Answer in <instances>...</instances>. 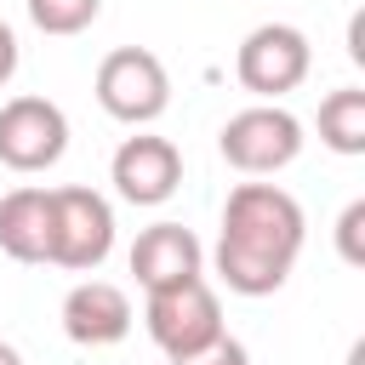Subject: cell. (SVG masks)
<instances>
[{
    "instance_id": "12",
    "label": "cell",
    "mask_w": 365,
    "mask_h": 365,
    "mask_svg": "<svg viewBox=\"0 0 365 365\" xmlns=\"http://www.w3.org/2000/svg\"><path fill=\"white\" fill-rule=\"evenodd\" d=\"M319 143L342 160L365 154V91L359 86H336L319 103Z\"/></svg>"
},
{
    "instance_id": "1",
    "label": "cell",
    "mask_w": 365,
    "mask_h": 365,
    "mask_svg": "<svg viewBox=\"0 0 365 365\" xmlns=\"http://www.w3.org/2000/svg\"><path fill=\"white\" fill-rule=\"evenodd\" d=\"M308 240L302 205L279 182H240L222 205V234H217V279L234 297H274Z\"/></svg>"
},
{
    "instance_id": "10",
    "label": "cell",
    "mask_w": 365,
    "mask_h": 365,
    "mask_svg": "<svg viewBox=\"0 0 365 365\" xmlns=\"http://www.w3.org/2000/svg\"><path fill=\"white\" fill-rule=\"evenodd\" d=\"M131 274H137L143 291L194 279V274H205V245H200L194 228H182V222H154V228H143L137 245H131Z\"/></svg>"
},
{
    "instance_id": "9",
    "label": "cell",
    "mask_w": 365,
    "mask_h": 365,
    "mask_svg": "<svg viewBox=\"0 0 365 365\" xmlns=\"http://www.w3.org/2000/svg\"><path fill=\"white\" fill-rule=\"evenodd\" d=\"M131 297L108 279H80L68 297H63V336L80 342V348H114L125 342L131 331Z\"/></svg>"
},
{
    "instance_id": "5",
    "label": "cell",
    "mask_w": 365,
    "mask_h": 365,
    "mask_svg": "<svg viewBox=\"0 0 365 365\" xmlns=\"http://www.w3.org/2000/svg\"><path fill=\"white\" fill-rule=\"evenodd\" d=\"M308 68H314V46L291 23H262L234 51V74L257 103H279L285 91H297L308 80Z\"/></svg>"
},
{
    "instance_id": "8",
    "label": "cell",
    "mask_w": 365,
    "mask_h": 365,
    "mask_svg": "<svg viewBox=\"0 0 365 365\" xmlns=\"http://www.w3.org/2000/svg\"><path fill=\"white\" fill-rule=\"evenodd\" d=\"M108 182L125 205H165L182 182V154L171 137H154V131H137L114 148L108 160Z\"/></svg>"
},
{
    "instance_id": "6",
    "label": "cell",
    "mask_w": 365,
    "mask_h": 365,
    "mask_svg": "<svg viewBox=\"0 0 365 365\" xmlns=\"http://www.w3.org/2000/svg\"><path fill=\"white\" fill-rule=\"evenodd\" d=\"M114 251V205L97 188H51V262L68 274H91Z\"/></svg>"
},
{
    "instance_id": "3",
    "label": "cell",
    "mask_w": 365,
    "mask_h": 365,
    "mask_svg": "<svg viewBox=\"0 0 365 365\" xmlns=\"http://www.w3.org/2000/svg\"><path fill=\"white\" fill-rule=\"evenodd\" d=\"M143 325H148V336H154V348L165 359H182V354H200L205 342L222 336V302L205 285V274H194V279H177V285L148 291Z\"/></svg>"
},
{
    "instance_id": "15",
    "label": "cell",
    "mask_w": 365,
    "mask_h": 365,
    "mask_svg": "<svg viewBox=\"0 0 365 365\" xmlns=\"http://www.w3.org/2000/svg\"><path fill=\"white\" fill-rule=\"evenodd\" d=\"M171 365H251V354H245V342H234V336L222 331L217 342H205L200 354H182V359H171Z\"/></svg>"
},
{
    "instance_id": "11",
    "label": "cell",
    "mask_w": 365,
    "mask_h": 365,
    "mask_svg": "<svg viewBox=\"0 0 365 365\" xmlns=\"http://www.w3.org/2000/svg\"><path fill=\"white\" fill-rule=\"evenodd\" d=\"M0 251L11 262H51V188L0 194Z\"/></svg>"
},
{
    "instance_id": "13",
    "label": "cell",
    "mask_w": 365,
    "mask_h": 365,
    "mask_svg": "<svg viewBox=\"0 0 365 365\" xmlns=\"http://www.w3.org/2000/svg\"><path fill=\"white\" fill-rule=\"evenodd\" d=\"M103 0H29V23L40 34H86L97 23Z\"/></svg>"
},
{
    "instance_id": "16",
    "label": "cell",
    "mask_w": 365,
    "mask_h": 365,
    "mask_svg": "<svg viewBox=\"0 0 365 365\" xmlns=\"http://www.w3.org/2000/svg\"><path fill=\"white\" fill-rule=\"evenodd\" d=\"M11 74H17V34L0 23V86H6Z\"/></svg>"
},
{
    "instance_id": "7",
    "label": "cell",
    "mask_w": 365,
    "mask_h": 365,
    "mask_svg": "<svg viewBox=\"0 0 365 365\" xmlns=\"http://www.w3.org/2000/svg\"><path fill=\"white\" fill-rule=\"evenodd\" d=\"M68 148V114L51 97H6L0 103V165L11 171H51Z\"/></svg>"
},
{
    "instance_id": "14",
    "label": "cell",
    "mask_w": 365,
    "mask_h": 365,
    "mask_svg": "<svg viewBox=\"0 0 365 365\" xmlns=\"http://www.w3.org/2000/svg\"><path fill=\"white\" fill-rule=\"evenodd\" d=\"M359 234H365V200H348V211L336 217V251H342V262H354V268L365 262V240H359Z\"/></svg>"
},
{
    "instance_id": "17",
    "label": "cell",
    "mask_w": 365,
    "mask_h": 365,
    "mask_svg": "<svg viewBox=\"0 0 365 365\" xmlns=\"http://www.w3.org/2000/svg\"><path fill=\"white\" fill-rule=\"evenodd\" d=\"M0 365H23V354H17L11 342H0Z\"/></svg>"
},
{
    "instance_id": "4",
    "label": "cell",
    "mask_w": 365,
    "mask_h": 365,
    "mask_svg": "<svg viewBox=\"0 0 365 365\" xmlns=\"http://www.w3.org/2000/svg\"><path fill=\"white\" fill-rule=\"evenodd\" d=\"M217 148H222V160L234 171L274 177L302 154V120L291 108H279V103H251L217 131Z\"/></svg>"
},
{
    "instance_id": "2",
    "label": "cell",
    "mask_w": 365,
    "mask_h": 365,
    "mask_svg": "<svg viewBox=\"0 0 365 365\" xmlns=\"http://www.w3.org/2000/svg\"><path fill=\"white\" fill-rule=\"evenodd\" d=\"M91 91H97L103 114L120 120V125H154L171 108V74L148 46H114L97 63Z\"/></svg>"
}]
</instances>
